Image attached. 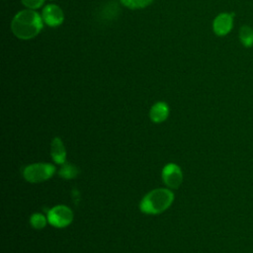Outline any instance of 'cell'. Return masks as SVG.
Listing matches in <instances>:
<instances>
[{
  "mask_svg": "<svg viewBox=\"0 0 253 253\" xmlns=\"http://www.w3.org/2000/svg\"><path fill=\"white\" fill-rule=\"evenodd\" d=\"M42 18L34 10L20 11L13 18L11 29L20 40H31L38 36L42 29Z\"/></svg>",
  "mask_w": 253,
  "mask_h": 253,
  "instance_id": "6da1fadb",
  "label": "cell"
},
{
  "mask_svg": "<svg viewBox=\"0 0 253 253\" xmlns=\"http://www.w3.org/2000/svg\"><path fill=\"white\" fill-rule=\"evenodd\" d=\"M174 200V194L164 188L155 189L144 196L140 202V211L147 214H157L166 211Z\"/></svg>",
  "mask_w": 253,
  "mask_h": 253,
  "instance_id": "7a4b0ae2",
  "label": "cell"
},
{
  "mask_svg": "<svg viewBox=\"0 0 253 253\" xmlns=\"http://www.w3.org/2000/svg\"><path fill=\"white\" fill-rule=\"evenodd\" d=\"M55 172V168L49 163H35L27 166L23 171L24 178L31 183H40L48 180Z\"/></svg>",
  "mask_w": 253,
  "mask_h": 253,
  "instance_id": "3957f363",
  "label": "cell"
},
{
  "mask_svg": "<svg viewBox=\"0 0 253 253\" xmlns=\"http://www.w3.org/2000/svg\"><path fill=\"white\" fill-rule=\"evenodd\" d=\"M72 219V211L63 205L53 207L47 212V221L55 227H65L71 223Z\"/></svg>",
  "mask_w": 253,
  "mask_h": 253,
  "instance_id": "277c9868",
  "label": "cell"
},
{
  "mask_svg": "<svg viewBox=\"0 0 253 253\" xmlns=\"http://www.w3.org/2000/svg\"><path fill=\"white\" fill-rule=\"evenodd\" d=\"M162 179L169 188H179L183 181V174L180 167L174 163L167 164L162 170Z\"/></svg>",
  "mask_w": 253,
  "mask_h": 253,
  "instance_id": "5b68a950",
  "label": "cell"
},
{
  "mask_svg": "<svg viewBox=\"0 0 253 253\" xmlns=\"http://www.w3.org/2000/svg\"><path fill=\"white\" fill-rule=\"evenodd\" d=\"M233 27V14L230 13H220L218 14L213 22L212 29L216 36L222 37L227 35Z\"/></svg>",
  "mask_w": 253,
  "mask_h": 253,
  "instance_id": "8992f818",
  "label": "cell"
},
{
  "mask_svg": "<svg viewBox=\"0 0 253 253\" xmlns=\"http://www.w3.org/2000/svg\"><path fill=\"white\" fill-rule=\"evenodd\" d=\"M42 20L49 27H57L61 25L64 20L62 10L54 4L46 5L42 10Z\"/></svg>",
  "mask_w": 253,
  "mask_h": 253,
  "instance_id": "52a82bcc",
  "label": "cell"
},
{
  "mask_svg": "<svg viewBox=\"0 0 253 253\" xmlns=\"http://www.w3.org/2000/svg\"><path fill=\"white\" fill-rule=\"evenodd\" d=\"M50 154L52 160L57 164H64L66 161V150L59 137H54L50 144Z\"/></svg>",
  "mask_w": 253,
  "mask_h": 253,
  "instance_id": "ba28073f",
  "label": "cell"
},
{
  "mask_svg": "<svg viewBox=\"0 0 253 253\" xmlns=\"http://www.w3.org/2000/svg\"><path fill=\"white\" fill-rule=\"evenodd\" d=\"M168 115H169V107L164 102L155 103L149 111V117L151 121L154 123L164 122L168 118Z\"/></svg>",
  "mask_w": 253,
  "mask_h": 253,
  "instance_id": "9c48e42d",
  "label": "cell"
},
{
  "mask_svg": "<svg viewBox=\"0 0 253 253\" xmlns=\"http://www.w3.org/2000/svg\"><path fill=\"white\" fill-rule=\"evenodd\" d=\"M239 41L245 47L253 45V29L248 25H243L239 30Z\"/></svg>",
  "mask_w": 253,
  "mask_h": 253,
  "instance_id": "30bf717a",
  "label": "cell"
},
{
  "mask_svg": "<svg viewBox=\"0 0 253 253\" xmlns=\"http://www.w3.org/2000/svg\"><path fill=\"white\" fill-rule=\"evenodd\" d=\"M63 166L61 167V169L59 170V175L65 179H73L77 176L78 174V169L72 165V164H68V163H64L62 164Z\"/></svg>",
  "mask_w": 253,
  "mask_h": 253,
  "instance_id": "8fae6325",
  "label": "cell"
},
{
  "mask_svg": "<svg viewBox=\"0 0 253 253\" xmlns=\"http://www.w3.org/2000/svg\"><path fill=\"white\" fill-rule=\"evenodd\" d=\"M121 2L129 9H141L148 6L153 0H121Z\"/></svg>",
  "mask_w": 253,
  "mask_h": 253,
  "instance_id": "7c38bea8",
  "label": "cell"
},
{
  "mask_svg": "<svg viewBox=\"0 0 253 253\" xmlns=\"http://www.w3.org/2000/svg\"><path fill=\"white\" fill-rule=\"evenodd\" d=\"M46 217L44 215H42V213H34L31 218H30V222L32 224L33 227L37 228V229H42L45 226L46 224Z\"/></svg>",
  "mask_w": 253,
  "mask_h": 253,
  "instance_id": "4fadbf2b",
  "label": "cell"
},
{
  "mask_svg": "<svg viewBox=\"0 0 253 253\" xmlns=\"http://www.w3.org/2000/svg\"><path fill=\"white\" fill-rule=\"evenodd\" d=\"M22 3L29 9H38L42 7L44 0H21Z\"/></svg>",
  "mask_w": 253,
  "mask_h": 253,
  "instance_id": "5bb4252c",
  "label": "cell"
}]
</instances>
